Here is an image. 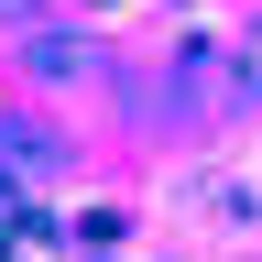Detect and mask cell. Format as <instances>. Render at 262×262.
Instances as JSON below:
<instances>
[{
    "label": "cell",
    "instance_id": "1",
    "mask_svg": "<svg viewBox=\"0 0 262 262\" xmlns=\"http://www.w3.org/2000/svg\"><path fill=\"white\" fill-rule=\"evenodd\" d=\"M33 77H98V44L88 33H33Z\"/></svg>",
    "mask_w": 262,
    "mask_h": 262
},
{
    "label": "cell",
    "instance_id": "2",
    "mask_svg": "<svg viewBox=\"0 0 262 262\" xmlns=\"http://www.w3.org/2000/svg\"><path fill=\"white\" fill-rule=\"evenodd\" d=\"M229 77H241V88H262V22H241V33H229Z\"/></svg>",
    "mask_w": 262,
    "mask_h": 262
}]
</instances>
